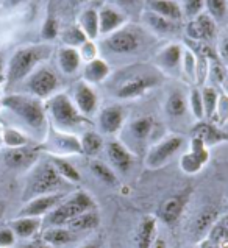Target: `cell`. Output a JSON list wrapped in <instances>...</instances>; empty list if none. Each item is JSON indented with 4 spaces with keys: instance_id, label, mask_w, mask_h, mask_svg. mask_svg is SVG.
Returning <instances> with one entry per match:
<instances>
[{
    "instance_id": "6da1fadb",
    "label": "cell",
    "mask_w": 228,
    "mask_h": 248,
    "mask_svg": "<svg viewBox=\"0 0 228 248\" xmlns=\"http://www.w3.org/2000/svg\"><path fill=\"white\" fill-rule=\"evenodd\" d=\"M153 39V34L148 33L142 25L127 24L110 36H105L98 44V50L108 58L130 60L147 52Z\"/></svg>"
},
{
    "instance_id": "7a4b0ae2",
    "label": "cell",
    "mask_w": 228,
    "mask_h": 248,
    "mask_svg": "<svg viewBox=\"0 0 228 248\" xmlns=\"http://www.w3.org/2000/svg\"><path fill=\"white\" fill-rule=\"evenodd\" d=\"M164 75L156 67L150 66H128L117 74L111 83V95L117 100H136L146 95L163 81Z\"/></svg>"
},
{
    "instance_id": "3957f363",
    "label": "cell",
    "mask_w": 228,
    "mask_h": 248,
    "mask_svg": "<svg viewBox=\"0 0 228 248\" xmlns=\"http://www.w3.org/2000/svg\"><path fill=\"white\" fill-rule=\"evenodd\" d=\"M47 119L50 120L52 128L63 133L77 134L78 131H88L91 126V119L84 117L80 111L77 109L72 98L63 92H56L55 95L47 98L46 103Z\"/></svg>"
},
{
    "instance_id": "277c9868",
    "label": "cell",
    "mask_w": 228,
    "mask_h": 248,
    "mask_svg": "<svg viewBox=\"0 0 228 248\" xmlns=\"http://www.w3.org/2000/svg\"><path fill=\"white\" fill-rule=\"evenodd\" d=\"M70 184L61 178L50 161H39L33 169L28 170L22 190V202L25 203L41 195L66 192Z\"/></svg>"
},
{
    "instance_id": "5b68a950",
    "label": "cell",
    "mask_w": 228,
    "mask_h": 248,
    "mask_svg": "<svg viewBox=\"0 0 228 248\" xmlns=\"http://www.w3.org/2000/svg\"><path fill=\"white\" fill-rule=\"evenodd\" d=\"M2 105L22 120L28 128L46 138L49 119L42 100L28 94H11L2 98Z\"/></svg>"
},
{
    "instance_id": "8992f818",
    "label": "cell",
    "mask_w": 228,
    "mask_h": 248,
    "mask_svg": "<svg viewBox=\"0 0 228 248\" xmlns=\"http://www.w3.org/2000/svg\"><path fill=\"white\" fill-rule=\"evenodd\" d=\"M52 53L50 46H27L17 48L6 67V81L10 84H16L22 80H27L28 75L33 74L42 62Z\"/></svg>"
},
{
    "instance_id": "52a82bcc",
    "label": "cell",
    "mask_w": 228,
    "mask_h": 248,
    "mask_svg": "<svg viewBox=\"0 0 228 248\" xmlns=\"http://www.w3.org/2000/svg\"><path fill=\"white\" fill-rule=\"evenodd\" d=\"M97 209V203L86 190H75L56 206L52 212L42 218V228L49 226H67L69 222H72L83 212Z\"/></svg>"
},
{
    "instance_id": "ba28073f",
    "label": "cell",
    "mask_w": 228,
    "mask_h": 248,
    "mask_svg": "<svg viewBox=\"0 0 228 248\" xmlns=\"http://www.w3.org/2000/svg\"><path fill=\"white\" fill-rule=\"evenodd\" d=\"M156 122L152 116H139L124 125L119 140L122 142L134 156H141L142 152L148 150L153 139Z\"/></svg>"
},
{
    "instance_id": "9c48e42d",
    "label": "cell",
    "mask_w": 228,
    "mask_h": 248,
    "mask_svg": "<svg viewBox=\"0 0 228 248\" xmlns=\"http://www.w3.org/2000/svg\"><path fill=\"white\" fill-rule=\"evenodd\" d=\"M183 145H184V138L181 134H169V136H164L158 142L148 147V150L146 152V167L152 170L161 169L181 150Z\"/></svg>"
},
{
    "instance_id": "30bf717a",
    "label": "cell",
    "mask_w": 228,
    "mask_h": 248,
    "mask_svg": "<svg viewBox=\"0 0 228 248\" xmlns=\"http://www.w3.org/2000/svg\"><path fill=\"white\" fill-rule=\"evenodd\" d=\"M42 150H46L49 153V156H58V158H69V156L83 155L80 145V136L78 134L63 133L53 128L47 131Z\"/></svg>"
},
{
    "instance_id": "8fae6325",
    "label": "cell",
    "mask_w": 228,
    "mask_h": 248,
    "mask_svg": "<svg viewBox=\"0 0 228 248\" xmlns=\"http://www.w3.org/2000/svg\"><path fill=\"white\" fill-rule=\"evenodd\" d=\"M28 95H33L39 100H47L56 94L60 88V78L55 70L47 66H39L33 74L28 75L25 81Z\"/></svg>"
},
{
    "instance_id": "7c38bea8",
    "label": "cell",
    "mask_w": 228,
    "mask_h": 248,
    "mask_svg": "<svg viewBox=\"0 0 228 248\" xmlns=\"http://www.w3.org/2000/svg\"><path fill=\"white\" fill-rule=\"evenodd\" d=\"M39 148L30 145L5 148L0 152V162L5 169L13 172H28L39 162Z\"/></svg>"
},
{
    "instance_id": "4fadbf2b",
    "label": "cell",
    "mask_w": 228,
    "mask_h": 248,
    "mask_svg": "<svg viewBox=\"0 0 228 248\" xmlns=\"http://www.w3.org/2000/svg\"><path fill=\"white\" fill-rule=\"evenodd\" d=\"M184 46L178 42H170L161 47L153 55V67H156L164 77H177L181 75V58H183Z\"/></svg>"
},
{
    "instance_id": "5bb4252c",
    "label": "cell",
    "mask_w": 228,
    "mask_h": 248,
    "mask_svg": "<svg viewBox=\"0 0 228 248\" xmlns=\"http://www.w3.org/2000/svg\"><path fill=\"white\" fill-rule=\"evenodd\" d=\"M127 124V109L122 105L105 106L97 112V128L102 136H117Z\"/></svg>"
},
{
    "instance_id": "9a60e30c",
    "label": "cell",
    "mask_w": 228,
    "mask_h": 248,
    "mask_svg": "<svg viewBox=\"0 0 228 248\" xmlns=\"http://www.w3.org/2000/svg\"><path fill=\"white\" fill-rule=\"evenodd\" d=\"M184 34L192 42H203V44H211L217 38V22L205 11L198 14L197 17L191 19L184 27Z\"/></svg>"
},
{
    "instance_id": "2e32d148",
    "label": "cell",
    "mask_w": 228,
    "mask_h": 248,
    "mask_svg": "<svg viewBox=\"0 0 228 248\" xmlns=\"http://www.w3.org/2000/svg\"><path fill=\"white\" fill-rule=\"evenodd\" d=\"M67 197V192L50 194V195H41L36 198H32L24 203V206L19 209L16 217H38L44 218L49 212H52L58 204Z\"/></svg>"
},
{
    "instance_id": "e0dca14e",
    "label": "cell",
    "mask_w": 228,
    "mask_h": 248,
    "mask_svg": "<svg viewBox=\"0 0 228 248\" xmlns=\"http://www.w3.org/2000/svg\"><path fill=\"white\" fill-rule=\"evenodd\" d=\"M72 102L84 117L91 119L98 112V94L94 86L86 81H77L72 91Z\"/></svg>"
},
{
    "instance_id": "ac0fdd59",
    "label": "cell",
    "mask_w": 228,
    "mask_h": 248,
    "mask_svg": "<svg viewBox=\"0 0 228 248\" xmlns=\"http://www.w3.org/2000/svg\"><path fill=\"white\" fill-rule=\"evenodd\" d=\"M105 152L114 172H117L120 175H127L133 169L134 158L136 156L119 139L116 138L110 139L105 144Z\"/></svg>"
},
{
    "instance_id": "d6986e66",
    "label": "cell",
    "mask_w": 228,
    "mask_h": 248,
    "mask_svg": "<svg viewBox=\"0 0 228 248\" xmlns=\"http://www.w3.org/2000/svg\"><path fill=\"white\" fill-rule=\"evenodd\" d=\"M141 24L148 33H152L155 38H172L180 31L181 22H174L166 17H161L148 10L141 11Z\"/></svg>"
},
{
    "instance_id": "ffe728a7",
    "label": "cell",
    "mask_w": 228,
    "mask_h": 248,
    "mask_svg": "<svg viewBox=\"0 0 228 248\" xmlns=\"http://www.w3.org/2000/svg\"><path fill=\"white\" fill-rule=\"evenodd\" d=\"M98 11V30L100 36H110L111 33L117 31L119 28L128 24V14L119 10L111 3H103Z\"/></svg>"
},
{
    "instance_id": "44dd1931",
    "label": "cell",
    "mask_w": 228,
    "mask_h": 248,
    "mask_svg": "<svg viewBox=\"0 0 228 248\" xmlns=\"http://www.w3.org/2000/svg\"><path fill=\"white\" fill-rule=\"evenodd\" d=\"M186 202H188L186 195L169 197L167 200H164L160 204L156 218L166 225H170V226L175 225L178 220H180V217L183 216V211L186 208Z\"/></svg>"
},
{
    "instance_id": "7402d4cb",
    "label": "cell",
    "mask_w": 228,
    "mask_h": 248,
    "mask_svg": "<svg viewBox=\"0 0 228 248\" xmlns=\"http://www.w3.org/2000/svg\"><path fill=\"white\" fill-rule=\"evenodd\" d=\"M188 111V92H184L181 88H172L167 92L164 100L166 117H169L170 120H178L186 116Z\"/></svg>"
},
{
    "instance_id": "603a6c76",
    "label": "cell",
    "mask_w": 228,
    "mask_h": 248,
    "mask_svg": "<svg viewBox=\"0 0 228 248\" xmlns=\"http://www.w3.org/2000/svg\"><path fill=\"white\" fill-rule=\"evenodd\" d=\"M111 66L105 58H96L83 66V81H86L91 86L102 84L110 78Z\"/></svg>"
},
{
    "instance_id": "cb8c5ba5",
    "label": "cell",
    "mask_w": 228,
    "mask_h": 248,
    "mask_svg": "<svg viewBox=\"0 0 228 248\" xmlns=\"http://www.w3.org/2000/svg\"><path fill=\"white\" fill-rule=\"evenodd\" d=\"M80 234H77L67 226H49L41 230V239L55 248H63L78 240Z\"/></svg>"
},
{
    "instance_id": "d4e9b609",
    "label": "cell",
    "mask_w": 228,
    "mask_h": 248,
    "mask_svg": "<svg viewBox=\"0 0 228 248\" xmlns=\"http://www.w3.org/2000/svg\"><path fill=\"white\" fill-rule=\"evenodd\" d=\"M144 10L152 11L169 20H174V22L183 20L181 5L177 0H144Z\"/></svg>"
},
{
    "instance_id": "484cf974",
    "label": "cell",
    "mask_w": 228,
    "mask_h": 248,
    "mask_svg": "<svg viewBox=\"0 0 228 248\" xmlns=\"http://www.w3.org/2000/svg\"><path fill=\"white\" fill-rule=\"evenodd\" d=\"M156 239H158V218L155 216H146L138 226L134 248H152Z\"/></svg>"
},
{
    "instance_id": "4316f807",
    "label": "cell",
    "mask_w": 228,
    "mask_h": 248,
    "mask_svg": "<svg viewBox=\"0 0 228 248\" xmlns=\"http://www.w3.org/2000/svg\"><path fill=\"white\" fill-rule=\"evenodd\" d=\"M17 240H30L41 232L42 218L38 217H14L8 223Z\"/></svg>"
},
{
    "instance_id": "83f0119b",
    "label": "cell",
    "mask_w": 228,
    "mask_h": 248,
    "mask_svg": "<svg viewBox=\"0 0 228 248\" xmlns=\"http://www.w3.org/2000/svg\"><path fill=\"white\" fill-rule=\"evenodd\" d=\"M56 62H58V67L64 75H75L83 64L77 48L66 46H63L56 52Z\"/></svg>"
},
{
    "instance_id": "f1b7e54d",
    "label": "cell",
    "mask_w": 228,
    "mask_h": 248,
    "mask_svg": "<svg viewBox=\"0 0 228 248\" xmlns=\"http://www.w3.org/2000/svg\"><path fill=\"white\" fill-rule=\"evenodd\" d=\"M77 25L84 33V36L91 41H97L100 38V30H98V11L97 8L88 6L80 14H78Z\"/></svg>"
},
{
    "instance_id": "f546056e",
    "label": "cell",
    "mask_w": 228,
    "mask_h": 248,
    "mask_svg": "<svg viewBox=\"0 0 228 248\" xmlns=\"http://www.w3.org/2000/svg\"><path fill=\"white\" fill-rule=\"evenodd\" d=\"M98 225H100V214H98L97 209H92L75 217L72 222L67 223V228L77 232V234H86V232L97 230Z\"/></svg>"
},
{
    "instance_id": "4dcf8cb0",
    "label": "cell",
    "mask_w": 228,
    "mask_h": 248,
    "mask_svg": "<svg viewBox=\"0 0 228 248\" xmlns=\"http://www.w3.org/2000/svg\"><path fill=\"white\" fill-rule=\"evenodd\" d=\"M194 138L200 139L206 147L219 144L225 139L224 133L217 128V125L208 122V120H205V122L200 120V122L194 126Z\"/></svg>"
},
{
    "instance_id": "1f68e13d",
    "label": "cell",
    "mask_w": 228,
    "mask_h": 248,
    "mask_svg": "<svg viewBox=\"0 0 228 248\" xmlns=\"http://www.w3.org/2000/svg\"><path fill=\"white\" fill-rule=\"evenodd\" d=\"M49 161L52 162V166L55 167L56 172L60 173L61 178L64 181H67L70 186H74V184H78L81 181V175H80V172H78V169L70 161H67V158L50 156Z\"/></svg>"
},
{
    "instance_id": "d6a6232c",
    "label": "cell",
    "mask_w": 228,
    "mask_h": 248,
    "mask_svg": "<svg viewBox=\"0 0 228 248\" xmlns=\"http://www.w3.org/2000/svg\"><path fill=\"white\" fill-rule=\"evenodd\" d=\"M80 145H81V153L84 156H97L102 152V148L105 147L103 138L100 133H97L94 130H88L81 133L80 136Z\"/></svg>"
},
{
    "instance_id": "836d02e7",
    "label": "cell",
    "mask_w": 228,
    "mask_h": 248,
    "mask_svg": "<svg viewBox=\"0 0 228 248\" xmlns=\"http://www.w3.org/2000/svg\"><path fill=\"white\" fill-rule=\"evenodd\" d=\"M89 170L98 181L105 184V186H110V187L117 186V173L114 172L113 167L105 164V162L98 159H92L89 162Z\"/></svg>"
},
{
    "instance_id": "e575fe53",
    "label": "cell",
    "mask_w": 228,
    "mask_h": 248,
    "mask_svg": "<svg viewBox=\"0 0 228 248\" xmlns=\"http://www.w3.org/2000/svg\"><path fill=\"white\" fill-rule=\"evenodd\" d=\"M217 218H219V212L214 208L203 209L194 220V234L198 236L202 240L206 234H208V231L211 230V226L216 223Z\"/></svg>"
},
{
    "instance_id": "d590c367",
    "label": "cell",
    "mask_w": 228,
    "mask_h": 248,
    "mask_svg": "<svg viewBox=\"0 0 228 248\" xmlns=\"http://www.w3.org/2000/svg\"><path fill=\"white\" fill-rule=\"evenodd\" d=\"M181 75L189 83L195 84V75H197V55L191 50L188 46H184L183 58H181Z\"/></svg>"
},
{
    "instance_id": "8d00e7d4",
    "label": "cell",
    "mask_w": 228,
    "mask_h": 248,
    "mask_svg": "<svg viewBox=\"0 0 228 248\" xmlns=\"http://www.w3.org/2000/svg\"><path fill=\"white\" fill-rule=\"evenodd\" d=\"M202 89V100H203V112H205V120L211 122L214 117L216 106H217V98H219V91L212 86H203Z\"/></svg>"
},
{
    "instance_id": "74e56055",
    "label": "cell",
    "mask_w": 228,
    "mask_h": 248,
    "mask_svg": "<svg viewBox=\"0 0 228 248\" xmlns=\"http://www.w3.org/2000/svg\"><path fill=\"white\" fill-rule=\"evenodd\" d=\"M60 38H61V42H63L64 46H66V47H74V48H78L84 41L88 39L77 24L69 25L67 28L61 30L60 31Z\"/></svg>"
},
{
    "instance_id": "f35d334b",
    "label": "cell",
    "mask_w": 228,
    "mask_h": 248,
    "mask_svg": "<svg viewBox=\"0 0 228 248\" xmlns=\"http://www.w3.org/2000/svg\"><path fill=\"white\" fill-rule=\"evenodd\" d=\"M188 106H189V112L197 122L205 120V112H203V100H202V89L198 86L191 88L188 92Z\"/></svg>"
},
{
    "instance_id": "ab89813d",
    "label": "cell",
    "mask_w": 228,
    "mask_h": 248,
    "mask_svg": "<svg viewBox=\"0 0 228 248\" xmlns=\"http://www.w3.org/2000/svg\"><path fill=\"white\" fill-rule=\"evenodd\" d=\"M227 75H228V67L222 61H219V58L210 61V70H208V80L211 81L210 86L212 88L222 86L224 81L227 80Z\"/></svg>"
},
{
    "instance_id": "60d3db41",
    "label": "cell",
    "mask_w": 228,
    "mask_h": 248,
    "mask_svg": "<svg viewBox=\"0 0 228 248\" xmlns=\"http://www.w3.org/2000/svg\"><path fill=\"white\" fill-rule=\"evenodd\" d=\"M205 13L216 22H222L228 16V0H205Z\"/></svg>"
},
{
    "instance_id": "b9f144b4",
    "label": "cell",
    "mask_w": 228,
    "mask_h": 248,
    "mask_svg": "<svg viewBox=\"0 0 228 248\" xmlns=\"http://www.w3.org/2000/svg\"><path fill=\"white\" fill-rule=\"evenodd\" d=\"M2 144L6 148H16L28 145V138L20 130L16 128H5L2 131Z\"/></svg>"
},
{
    "instance_id": "7bdbcfd3",
    "label": "cell",
    "mask_w": 228,
    "mask_h": 248,
    "mask_svg": "<svg viewBox=\"0 0 228 248\" xmlns=\"http://www.w3.org/2000/svg\"><path fill=\"white\" fill-rule=\"evenodd\" d=\"M206 164V161H203L202 158H198L197 155H194L192 152L184 153L180 158V169L184 173L188 175H195L203 169V166Z\"/></svg>"
},
{
    "instance_id": "ee69618b",
    "label": "cell",
    "mask_w": 228,
    "mask_h": 248,
    "mask_svg": "<svg viewBox=\"0 0 228 248\" xmlns=\"http://www.w3.org/2000/svg\"><path fill=\"white\" fill-rule=\"evenodd\" d=\"M211 122L217 124L219 126H224L228 124V94H225L224 91H219L216 112H214V117H212Z\"/></svg>"
},
{
    "instance_id": "f6af8a7d",
    "label": "cell",
    "mask_w": 228,
    "mask_h": 248,
    "mask_svg": "<svg viewBox=\"0 0 228 248\" xmlns=\"http://www.w3.org/2000/svg\"><path fill=\"white\" fill-rule=\"evenodd\" d=\"M183 19L191 20L205 11V0H181Z\"/></svg>"
},
{
    "instance_id": "bcb514c9",
    "label": "cell",
    "mask_w": 228,
    "mask_h": 248,
    "mask_svg": "<svg viewBox=\"0 0 228 248\" xmlns=\"http://www.w3.org/2000/svg\"><path fill=\"white\" fill-rule=\"evenodd\" d=\"M78 53H80V58L81 61L86 64V62L96 60L100 56V50H98V44L96 41H91V39H86L83 42V44L77 48Z\"/></svg>"
},
{
    "instance_id": "7dc6e473",
    "label": "cell",
    "mask_w": 228,
    "mask_h": 248,
    "mask_svg": "<svg viewBox=\"0 0 228 248\" xmlns=\"http://www.w3.org/2000/svg\"><path fill=\"white\" fill-rule=\"evenodd\" d=\"M42 38L46 41H53L56 36H60V25H58V20H56L53 16H49L46 19L44 25H42V30H41Z\"/></svg>"
},
{
    "instance_id": "c3c4849f",
    "label": "cell",
    "mask_w": 228,
    "mask_h": 248,
    "mask_svg": "<svg viewBox=\"0 0 228 248\" xmlns=\"http://www.w3.org/2000/svg\"><path fill=\"white\" fill-rule=\"evenodd\" d=\"M16 244H17V239L14 236V232L10 226L0 228V248H13Z\"/></svg>"
},
{
    "instance_id": "681fc988",
    "label": "cell",
    "mask_w": 228,
    "mask_h": 248,
    "mask_svg": "<svg viewBox=\"0 0 228 248\" xmlns=\"http://www.w3.org/2000/svg\"><path fill=\"white\" fill-rule=\"evenodd\" d=\"M216 53H217L219 61H222L224 64L228 67V33L219 36L217 46H216Z\"/></svg>"
},
{
    "instance_id": "f907efd6",
    "label": "cell",
    "mask_w": 228,
    "mask_h": 248,
    "mask_svg": "<svg viewBox=\"0 0 228 248\" xmlns=\"http://www.w3.org/2000/svg\"><path fill=\"white\" fill-rule=\"evenodd\" d=\"M144 0H106V3H111L114 6H117L119 10H122L127 13V10H136L142 5Z\"/></svg>"
},
{
    "instance_id": "816d5d0a",
    "label": "cell",
    "mask_w": 228,
    "mask_h": 248,
    "mask_svg": "<svg viewBox=\"0 0 228 248\" xmlns=\"http://www.w3.org/2000/svg\"><path fill=\"white\" fill-rule=\"evenodd\" d=\"M13 248H55L52 245H49L44 242L41 237L39 239H30V240H20V244H16Z\"/></svg>"
},
{
    "instance_id": "f5cc1de1",
    "label": "cell",
    "mask_w": 228,
    "mask_h": 248,
    "mask_svg": "<svg viewBox=\"0 0 228 248\" xmlns=\"http://www.w3.org/2000/svg\"><path fill=\"white\" fill-rule=\"evenodd\" d=\"M77 248H102V244H100V240H89V242H84L83 245H78Z\"/></svg>"
},
{
    "instance_id": "db71d44e",
    "label": "cell",
    "mask_w": 228,
    "mask_h": 248,
    "mask_svg": "<svg viewBox=\"0 0 228 248\" xmlns=\"http://www.w3.org/2000/svg\"><path fill=\"white\" fill-rule=\"evenodd\" d=\"M3 78H5V67H3V58L0 55V84H2Z\"/></svg>"
},
{
    "instance_id": "11a10c76",
    "label": "cell",
    "mask_w": 228,
    "mask_h": 248,
    "mask_svg": "<svg viewBox=\"0 0 228 248\" xmlns=\"http://www.w3.org/2000/svg\"><path fill=\"white\" fill-rule=\"evenodd\" d=\"M152 248H167V244H166L164 240H163L161 237H158V239H156L155 245H153Z\"/></svg>"
},
{
    "instance_id": "9f6ffc18",
    "label": "cell",
    "mask_w": 228,
    "mask_h": 248,
    "mask_svg": "<svg viewBox=\"0 0 228 248\" xmlns=\"http://www.w3.org/2000/svg\"><path fill=\"white\" fill-rule=\"evenodd\" d=\"M217 220H219L220 223H222V225L225 226V228L228 230V214H224V216H220V217L217 218Z\"/></svg>"
},
{
    "instance_id": "6f0895ef",
    "label": "cell",
    "mask_w": 228,
    "mask_h": 248,
    "mask_svg": "<svg viewBox=\"0 0 228 248\" xmlns=\"http://www.w3.org/2000/svg\"><path fill=\"white\" fill-rule=\"evenodd\" d=\"M5 211H6L5 203H3V202H0V220H2V218H3V216H5Z\"/></svg>"
},
{
    "instance_id": "680465c9",
    "label": "cell",
    "mask_w": 228,
    "mask_h": 248,
    "mask_svg": "<svg viewBox=\"0 0 228 248\" xmlns=\"http://www.w3.org/2000/svg\"><path fill=\"white\" fill-rule=\"evenodd\" d=\"M20 2H24V0H6V5H8V6H14V5H17Z\"/></svg>"
},
{
    "instance_id": "91938a15",
    "label": "cell",
    "mask_w": 228,
    "mask_h": 248,
    "mask_svg": "<svg viewBox=\"0 0 228 248\" xmlns=\"http://www.w3.org/2000/svg\"><path fill=\"white\" fill-rule=\"evenodd\" d=\"M69 2L72 3V5H83V3L89 2V0H69Z\"/></svg>"
},
{
    "instance_id": "94428289",
    "label": "cell",
    "mask_w": 228,
    "mask_h": 248,
    "mask_svg": "<svg viewBox=\"0 0 228 248\" xmlns=\"http://www.w3.org/2000/svg\"><path fill=\"white\" fill-rule=\"evenodd\" d=\"M188 248H200L198 245H191V247H188Z\"/></svg>"
},
{
    "instance_id": "6125c7cd",
    "label": "cell",
    "mask_w": 228,
    "mask_h": 248,
    "mask_svg": "<svg viewBox=\"0 0 228 248\" xmlns=\"http://www.w3.org/2000/svg\"><path fill=\"white\" fill-rule=\"evenodd\" d=\"M0 145H2V131H0Z\"/></svg>"
}]
</instances>
